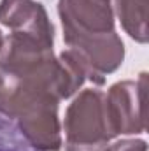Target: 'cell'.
<instances>
[{
  "label": "cell",
  "instance_id": "obj_8",
  "mask_svg": "<svg viewBox=\"0 0 149 151\" xmlns=\"http://www.w3.org/2000/svg\"><path fill=\"white\" fill-rule=\"evenodd\" d=\"M0 53H2V34H0Z\"/></svg>",
  "mask_w": 149,
  "mask_h": 151
},
{
  "label": "cell",
  "instance_id": "obj_3",
  "mask_svg": "<svg viewBox=\"0 0 149 151\" xmlns=\"http://www.w3.org/2000/svg\"><path fill=\"white\" fill-rule=\"evenodd\" d=\"M0 21L12 28V34L42 40L53 46V25L46 11L32 0H2Z\"/></svg>",
  "mask_w": 149,
  "mask_h": 151
},
{
  "label": "cell",
  "instance_id": "obj_7",
  "mask_svg": "<svg viewBox=\"0 0 149 151\" xmlns=\"http://www.w3.org/2000/svg\"><path fill=\"white\" fill-rule=\"evenodd\" d=\"M2 83H4V72H2V69H0V86H2Z\"/></svg>",
  "mask_w": 149,
  "mask_h": 151
},
{
  "label": "cell",
  "instance_id": "obj_4",
  "mask_svg": "<svg viewBox=\"0 0 149 151\" xmlns=\"http://www.w3.org/2000/svg\"><path fill=\"white\" fill-rule=\"evenodd\" d=\"M117 14L130 37L148 40V0H117Z\"/></svg>",
  "mask_w": 149,
  "mask_h": 151
},
{
  "label": "cell",
  "instance_id": "obj_5",
  "mask_svg": "<svg viewBox=\"0 0 149 151\" xmlns=\"http://www.w3.org/2000/svg\"><path fill=\"white\" fill-rule=\"evenodd\" d=\"M16 123L0 113V151H32Z\"/></svg>",
  "mask_w": 149,
  "mask_h": 151
},
{
  "label": "cell",
  "instance_id": "obj_2",
  "mask_svg": "<svg viewBox=\"0 0 149 151\" xmlns=\"http://www.w3.org/2000/svg\"><path fill=\"white\" fill-rule=\"evenodd\" d=\"M146 74L139 83L125 81L114 84L105 99V113L112 137L117 134H139L144 130L142 99H144Z\"/></svg>",
  "mask_w": 149,
  "mask_h": 151
},
{
  "label": "cell",
  "instance_id": "obj_1",
  "mask_svg": "<svg viewBox=\"0 0 149 151\" xmlns=\"http://www.w3.org/2000/svg\"><path fill=\"white\" fill-rule=\"evenodd\" d=\"M104 93L98 90L82 91L69 107L65 118L67 151H105L112 139Z\"/></svg>",
  "mask_w": 149,
  "mask_h": 151
},
{
  "label": "cell",
  "instance_id": "obj_6",
  "mask_svg": "<svg viewBox=\"0 0 149 151\" xmlns=\"http://www.w3.org/2000/svg\"><path fill=\"white\" fill-rule=\"evenodd\" d=\"M146 142L144 141H121L116 142L114 146L107 148L105 151H146Z\"/></svg>",
  "mask_w": 149,
  "mask_h": 151
}]
</instances>
